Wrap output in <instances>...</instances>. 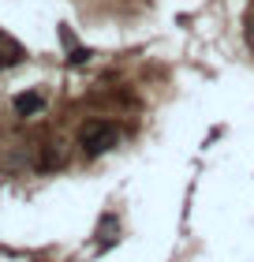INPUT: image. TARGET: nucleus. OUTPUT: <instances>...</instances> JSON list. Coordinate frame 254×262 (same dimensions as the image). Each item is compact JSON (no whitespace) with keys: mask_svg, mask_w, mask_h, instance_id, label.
<instances>
[{"mask_svg":"<svg viewBox=\"0 0 254 262\" xmlns=\"http://www.w3.org/2000/svg\"><path fill=\"white\" fill-rule=\"evenodd\" d=\"M79 142H82L86 154H105V150H112L120 142V131H116V124H108V120H90L86 127L79 131Z\"/></svg>","mask_w":254,"mask_h":262,"instance_id":"obj_1","label":"nucleus"},{"mask_svg":"<svg viewBox=\"0 0 254 262\" xmlns=\"http://www.w3.org/2000/svg\"><path fill=\"white\" fill-rule=\"evenodd\" d=\"M19 60H22V45L0 30V68H11V64H19Z\"/></svg>","mask_w":254,"mask_h":262,"instance_id":"obj_2","label":"nucleus"},{"mask_svg":"<svg viewBox=\"0 0 254 262\" xmlns=\"http://www.w3.org/2000/svg\"><path fill=\"white\" fill-rule=\"evenodd\" d=\"M15 109L19 113H38L41 109V98H38V94H22V98H15Z\"/></svg>","mask_w":254,"mask_h":262,"instance_id":"obj_3","label":"nucleus"},{"mask_svg":"<svg viewBox=\"0 0 254 262\" xmlns=\"http://www.w3.org/2000/svg\"><path fill=\"white\" fill-rule=\"evenodd\" d=\"M247 41H250V49H254V11L247 15Z\"/></svg>","mask_w":254,"mask_h":262,"instance_id":"obj_4","label":"nucleus"}]
</instances>
